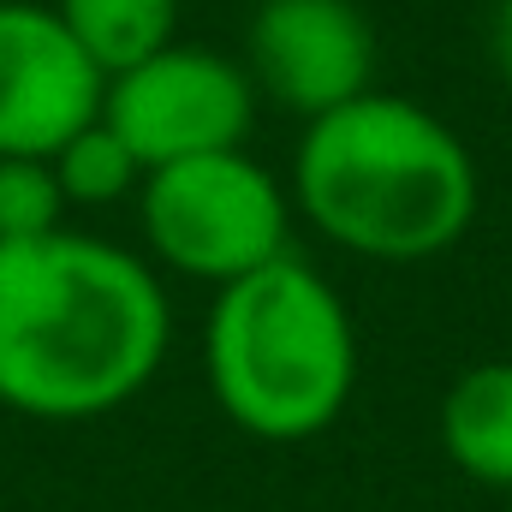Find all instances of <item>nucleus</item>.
Listing matches in <instances>:
<instances>
[{"label": "nucleus", "instance_id": "obj_1", "mask_svg": "<svg viewBox=\"0 0 512 512\" xmlns=\"http://www.w3.org/2000/svg\"><path fill=\"white\" fill-rule=\"evenodd\" d=\"M173 310L155 268L90 233L0 245V405L42 423L120 411L155 382Z\"/></svg>", "mask_w": 512, "mask_h": 512}, {"label": "nucleus", "instance_id": "obj_2", "mask_svg": "<svg viewBox=\"0 0 512 512\" xmlns=\"http://www.w3.org/2000/svg\"><path fill=\"white\" fill-rule=\"evenodd\" d=\"M477 161L441 114L370 90L304 120L292 155V203L352 256L423 262L453 251L477 221Z\"/></svg>", "mask_w": 512, "mask_h": 512}, {"label": "nucleus", "instance_id": "obj_3", "mask_svg": "<svg viewBox=\"0 0 512 512\" xmlns=\"http://www.w3.org/2000/svg\"><path fill=\"white\" fill-rule=\"evenodd\" d=\"M203 376L233 429L280 447L310 441L340 423L358 387L352 310L304 256H274L215 286Z\"/></svg>", "mask_w": 512, "mask_h": 512}, {"label": "nucleus", "instance_id": "obj_4", "mask_svg": "<svg viewBox=\"0 0 512 512\" xmlns=\"http://www.w3.org/2000/svg\"><path fill=\"white\" fill-rule=\"evenodd\" d=\"M137 221L173 274L227 286L286 256L292 197L251 149H215L149 167L137 185Z\"/></svg>", "mask_w": 512, "mask_h": 512}, {"label": "nucleus", "instance_id": "obj_5", "mask_svg": "<svg viewBox=\"0 0 512 512\" xmlns=\"http://www.w3.org/2000/svg\"><path fill=\"white\" fill-rule=\"evenodd\" d=\"M102 120L126 137V149L149 173L167 161L245 149L256 126V90L239 60H227L215 48L173 42L108 78Z\"/></svg>", "mask_w": 512, "mask_h": 512}, {"label": "nucleus", "instance_id": "obj_6", "mask_svg": "<svg viewBox=\"0 0 512 512\" xmlns=\"http://www.w3.org/2000/svg\"><path fill=\"white\" fill-rule=\"evenodd\" d=\"M245 78L298 120L376 90V24L358 0H262L245 30Z\"/></svg>", "mask_w": 512, "mask_h": 512}, {"label": "nucleus", "instance_id": "obj_7", "mask_svg": "<svg viewBox=\"0 0 512 512\" xmlns=\"http://www.w3.org/2000/svg\"><path fill=\"white\" fill-rule=\"evenodd\" d=\"M108 78L54 6L0 0V155H54L102 114Z\"/></svg>", "mask_w": 512, "mask_h": 512}, {"label": "nucleus", "instance_id": "obj_8", "mask_svg": "<svg viewBox=\"0 0 512 512\" xmlns=\"http://www.w3.org/2000/svg\"><path fill=\"white\" fill-rule=\"evenodd\" d=\"M441 453L459 477L512 495V358L453 376L441 393Z\"/></svg>", "mask_w": 512, "mask_h": 512}, {"label": "nucleus", "instance_id": "obj_9", "mask_svg": "<svg viewBox=\"0 0 512 512\" xmlns=\"http://www.w3.org/2000/svg\"><path fill=\"white\" fill-rule=\"evenodd\" d=\"M54 12L102 78L179 42V0H54Z\"/></svg>", "mask_w": 512, "mask_h": 512}, {"label": "nucleus", "instance_id": "obj_10", "mask_svg": "<svg viewBox=\"0 0 512 512\" xmlns=\"http://www.w3.org/2000/svg\"><path fill=\"white\" fill-rule=\"evenodd\" d=\"M60 191H66V209H108V203H126L143 185V161L126 149V137L108 126L102 114L84 131H72L54 155H48Z\"/></svg>", "mask_w": 512, "mask_h": 512}, {"label": "nucleus", "instance_id": "obj_11", "mask_svg": "<svg viewBox=\"0 0 512 512\" xmlns=\"http://www.w3.org/2000/svg\"><path fill=\"white\" fill-rule=\"evenodd\" d=\"M66 227V191L42 155H0V245L48 239Z\"/></svg>", "mask_w": 512, "mask_h": 512}, {"label": "nucleus", "instance_id": "obj_12", "mask_svg": "<svg viewBox=\"0 0 512 512\" xmlns=\"http://www.w3.org/2000/svg\"><path fill=\"white\" fill-rule=\"evenodd\" d=\"M489 42H495V66H501V78H507V90H512V0L495 6V30H489Z\"/></svg>", "mask_w": 512, "mask_h": 512}, {"label": "nucleus", "instance_id": "obj_13", "mask_svg": "<svg viewBox=\"0 0 512 512\" xmlns=\"http://www.w3.org/2000/svg\"><path fill=\"white\" fill-rule=\"evenodd\" d=\"M507 512H512V495H507Z\"/></svg>", "mask_w": 512, "mask_h": 512}]
</instances>
